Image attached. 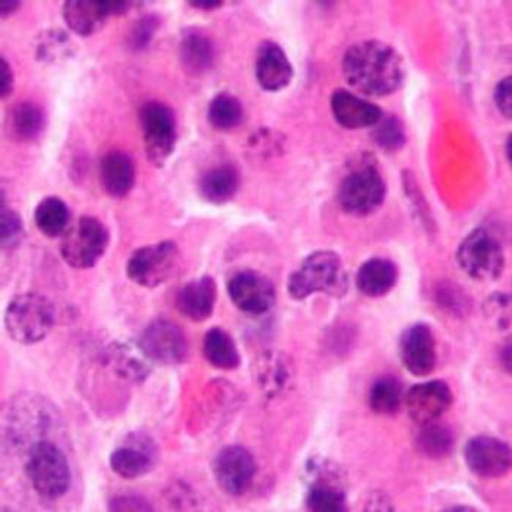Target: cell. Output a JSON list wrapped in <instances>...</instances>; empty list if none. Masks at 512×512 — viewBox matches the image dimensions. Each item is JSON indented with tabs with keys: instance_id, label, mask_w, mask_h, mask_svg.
Listing matches in <instances>:
<instances>
[{
	"instance_id": "cell-1",
	"label": "cell",
	"mask_w": 512,
	"mask_h": 512,
	"mask_svg": "<svg viewBox=\"0 0 512 512\" xmlns=\"http://www.w3.org/2000/svg\"><path fill=\"white\" fill-rule=\"evenodd\" d=\"M343 74L359 93L385 97L400 90L406 79V66L400 53L390 44L366 40L347 49Z\"/></svg>"
},
{
	"instance_id": "cell-2",
	"label": "cell",
	"mask_w": 512,
	"mask_h": 512,
	"mask_svg": "<svg viewBox=\"0 0 512 512\" xmlns=\"http://www.w3.org/2000/svg\"><path fill=\"white\" fill-rule=\"evenodd\" d=\"M287 292L295 300H303L314 293L331 297L346 296L349 276L340 256L333 251H316L308 255L299 268L289 277Z\"/></svg>"
},
{
	"instance_id": "cell-3",
	"label": "cell",
	"mask_w": 512,
	"mask_h": 512,
	"mask_svg": "<svg viewBox=\"0 0 512 512\" xmlns=\"http://www.w3.org/2000/svg\"><path fill=\"white\" fill-rule=\"evenodd\" d=\"M55 324V305L40 293L15 296L5 311V328L9 337L24 346L43 341L52 333Z\"/></svg>"
},
{
	"instance_id": "cell-4",
	"label": "cell",
	"mask_w": 512,
	"mask_h": 512,
	"mask_svg": "<svg viewBox=\"0 0 512 512\" xmlns=\"http://www.w3.org/2000/svg\"><path fill=\"white\" fill-rule=\"evenodd\" d=\"M25 473L41 498L55 501L71 486V467L62 448L49 439H41L28 448Z\"/></svg>"
},
{
	"instance_id": "cell-5",
	"label": "cell",
	"mask_w": 512,
	"mask_h": 512,
	"mask_svg": "<svg viewBox=\"0 0 512 512\" xmlns=\"http://www.w3.org/2000/svg\"><path fill=\"white\" fill-rule=\"evenodd\" d=\"M385 197L387 183L371 158H362L338 188L341 210L355 217L371 216L384 204Z\"/></svg>"
},
{
	"instance_id": "cell-6",
	"label": "cell",
	"mask_w": 512,
	"mask_h": 512,
	"mask_svg": "<svg viewBox=\"0 0 512 512\" xmlns=\"http://www.w3.org/2000/svg\"><path fill=\"white\" fill-rule=\"evenodd\" d=\"M110 233L97 217L84 216L68 227L60 239V255L69 267L88 270L106 254Z\"/></svg>"
},
{
	"instance_id": "cell-7",
	"label": "cell",
	"mask_w": 512,
	"mask_h": 512,
	"mask_svg": "<svg viewBox=\"0 0 512 512\" xmlns=\"http://www.w3.org/2000/svg\"><path fill=\"white\" fill-rule=\"evenodd\" d=\"M139 123L147 160L156 167L166 166L178 142L175 112L161 101H147L139 109Z\"/></svg>"
},
{
	"instance_id": "cell-8",
	"label": "cell",
	"mask_w": 512,
	"mask_h": 512,
	"mask_svg": "<svg viewBox=\"0 0 512 512\" xmlns=\"http://www.w3.org/2000/svg\"><path fill=\"white\" fill-rule=\"evenodd\" d=\"M179 267V246L173 240H163L137 249L126 264V274L132 283L156 289L175 276Z\"/></svg>"
},
{
	"instance_id": "cell-9",
	"label": "cell",
	"mask_w": 512,
	"mask_h": 512,
	"mask_svg": "<svg viewBox=\"0 0 512 512\" xmlns=\"http://www.w3.org/2000/svg\"><path fill=\"white\" fill-rule=\"evenodd\" d=\"M457 262L474 280L492 281L504 271L505 256L499 240L480 227L469 233L458 246Z\"/></svg>"
},
{
	"instance_id": "cell-10",
	"label": "cell",
	"mask_w": 512,
	"mask_h": 512,
	"mask_svg": "<svg viewBox=\"0 0 512 512\" xmlns=\"http://www.w3.org/2000/svg\"><path fill=\"white\" fill-rule=\"evenodd\" d=\"M309 491L306 493V508L314 512L347 511L344 474L337 464L328 460L312 458L306 466Z\"/></svg>"
},
{
	"instance_id": "cell-11",
	"label": "cell",
	"mask_w": 512,
	"mask_h": 512,
	"mask_svg": "<svg viewBox=\"0 0 512 512\" xmlns=\"http://www.w3.org/2000/svg\"><path fill=\"white\" fill-rule=\"evenodd\" d=\"M138 346L154 363L175 366L186 362L189 344L182 328L169 319H154L139 337Z\"/></svg>"
},
{
	"instance_id": "cell-12",
	"label": "cell",
	"mask_w": 512,
	"mask_h": 512,
	"mask_svg": "<svg viewBox=\"0 0 512 512\" xmlns=\"http://www.w3.org/2000/svg\"><path fill=\"white\" fill-rule=\"evenodd\" d=\"M158 461L154 439L145 432H131L110 454L113 473L122 479L134 480L153 472Z\"/></svg>"
},
{
	"instance_id": "cell-13",
	"label": "cell",
	"mask_w": 512,
	"mask_h": 512,
	"mask_svg": "<svg viewBox=\"0 0 512 512\" xmlns=\"http://www.w3.org/2000/svg\"><path fill=\"white\" fill-rule=\"evenodd\" d=\"M213 473L221 491L230 496L245 495L255 480L254 455L240 445L223 448L214 458Z\"/></svg>"
},
{
	"instance_id": "cell-14",
	"label": "cell",
	"mask_w": 512,
	"mask_h": 512,
	"mask_svg": "<svg viewBox=\"0 0 512 512\" xmlns=\"http://www.w3.org/2000/svg\"><path fill=\"white\" fill-rule=\"evenodd\" d=\"M132 5L113 0H69L63 3V20L78 36L91 37L99 33L110 17L126 14Z\"/></svg>"
},
{
	"instance_id": "cell-15",
	"label": "cell",
	"mask_w": 512,
	"mask_h": 512,
	"mask_svg": "<svg viewBox=\"0 0 512 512\" xmlns=\"http://www.w3.org/2000/svg\"><path fill=\"white\" fill-rule=\"evenodd\" d=\"M230 300L243 314L264 315L276 303L274 284L262 274L252 270L236 273L227 283Z\"/></svg>"
},
{
	"instance_id": "cell-16",
	"label": "cell",
	"mask_w": 512,
	"mask_h": 512,
	"mask_svg": "<svg viewBox=\"0 0 512 512\" xmlns=\"http://www.w3.org/2000/svg\"><path fill=\"white\" fill-rule=\"evenodd\" d=\"M464 460L476 476L496 479L510 472L511 448L507 442L493 436H474L464 447Z\"/></svg>"
},
{
	"instance_id": "cell-17",
	"label": "cell",
	"mask_w": 512,
	"mask_h": 512,
	"mask_svg": "<svg viewBox=\"0 0 512 512\" xmlns=\"http://www.w3.org/2000/svg\"><path fill=\"white\" fill-rule=\"evenodd\" d=\"M398 355L410 374L420 378L431 375L438 362L435 335L431 327L426 324L407 327L398 341Z\"/></svg>"
},
{
	"instance_id": "cell-18",
	"label": "cell",
	"mask_w": 512,
	"mask_h": 512,
	"mask_svg": "<svg viewBox=\"0 0 512 512\" xmlns=\"http://www.w3.org/2000/svg\"><path fill=\"white\" fill-rule=\"evenodd\" d=\"M453 391L441 379L414 385L406 395V406L414 423L425 426L438 422L453 404Z\"/></svg>"
},
{
	"instance_id": "cell-19",
	"label": "cell",
	"mask_w": 512,
	"mask_h": 512,
	"mask_svg": "<svg viewBox=\"0 0 512 512\" xmlns=\"http://www.w3.org/2000/svg\"><path fill=\"white\" fill-rule=\"evenodd\" d=\"M255 387L268 400L280 397L295 382V365L289 356L281 352L261 353L252 363Z\"/></svg>"
},
{
	"instance_id": "cell-20",
	"label": "cell",
	"mask_w": 512,
	"mask_h": 512,
	"mask_svg": "<svg viewBox=\"0 0 512 512\" xmlns=\"http://www.w3.org/2000/svg\"><path fill=\"white\" fill-rule=\"evenodd\" d=\"M255 75L262 90L277 93L292 82L293 66L277 43L264 41L256 53Z\"/></svg>"
},
{
	"instance_id": "cell-21",
	"label": "cell",
	"mask_w": 512,
	"mask_h": 512,
	"mask_svg": "<svg viewBox=\"0 0 512 512\" xmlns=\"http://www.w3.org/2000/svg\"><path fill=\"white\" fill-rule=\"evenodd\" d=\"M331 110L338 125L346 129L374 128L384 116L382 110L371 101L357 97L347 90L334 91L331 97Z\"/></svg>"
},
{
	"instance_id": "cell-22",
	"label": "cell",
	"mask_w": 512,
	"mask_h": 512,
	"mask_svg": "<svg viewBox=\"0 0 512 512\" xmlns=\"http://www.w3.org/2000/svg\"><path fill=\"white\" fill-rule=\"evenodd\" d=\"M217 302V284L211 276L195 278L179 290L176 306L180 314L194 322L213 315Z\"/></svg>"
},
{
	"instance_id": "cell-23",
	"label": "cell",
	"mask_w": 512,
	"mask_h": 512,
	"mask_svg": "<svg viewBox=\"0 0 512 512\" xmlns=\"http://www.w3.org/2000/svg\"><path fill=\"white\" fill-rule=\"evenodd\" d=\"M99 176L103 191L109 197H126L134 188L137 179L134 160L123 151H109L101 158Z\"/></svg>"
},
{
	"instance_id": "cell-24",
	"label": "cell",
	"mask_w": 512,
	"mask_h": 512,
	"mask_svg": "<svg viewBox=\"0 0 512 512\" xmlns=\"http://www.w3.org/2000/svg\"><path fill=\"white\" fill-rule=\"evenodd\" d=\"M106 362L116 375L132 384H142L151 375V360L139 346L113 343L106 350Z\"/></svg>"
},
{
	"instance_id": "cell-25",
	"label": "cell",
	"mask_w": 512,
	"mask_h": 512,
	"mask_svg": "<svg viewBox=\"0 0 512 512\" xmlns=\"http://www.w3.org/2000/svg\"><path fill=\"white\" fill-rule=\"evenodd\" d=\"M180 62L186 74L201 77L213 69L216 47L210 37L198 30H186L180 40Z\"/></svg>"
},
{
	"instance_id": "cell-26",
	"label": "cell",
	"mask_w": 512,
	"mask_h": 512,
	"mask_svg": "<svg viewBox=\"0 0 512 512\" xmlns=\"http://www.w3.org/2000/svg\"><path fill=\"white\" fill-rule=\"evenodd\" d=\"M397 278L398 270L394 262L385 258H372L360 265L356 286L362 295L382 297L394 289Z\"/></svg>"
},
{
	"instance_id": "cell-27",
	"label": "cell",
	"mask_w": 512,
	"mask_h": 512,
	"mask_svg": "<svg viewBox=\"0 0 512 512\" xmlns=\"http://www.w3.org/2000/svg\"><path fill=\"white\" fill-rule=\"evenodd\" d=\"M240 176L232 164H221L202 175L199 180V195L210 204H226L239 191Z\"/></svg>"
},
{
	"instance_id": "cell-28",
	"label": "cell",
	"mask_w": 512,
	"mask_h": 512,
	"mask_svg": "<svg viewBox=\"0 0 512 512\" xmlns=\"http://www.w3.org/2000/svg\"><path fill=\"white\" fill-rule=\"evenodd\" d=\"M46 115L33 101H22L12 107L8 116V129L11 137L21 142L36 141L43 134Z\"/></svg>"
},
{
	"instance_id": "cell-29",
	"label": "cell",
	"mask_w": 512,
	"mask_h": 512,
	"mask_svg": "<svg viewBox=\"0 0 512 512\" xmlns=\"http://www.w3.org/2000/svg\"><path fill=\"white\" fill-rule=\"evenodd\" d=\"M204 356L220 371H235L240 366V353L235 340L221 328H211L204 338Z\"/></svg>"
},
{
	"instance_id": "cell-30",
	"label": "cell",
	"mask_w": 512,
	"mask_h": 512,
	"mask_svg": "<svg viewBox=\"0 0 512 512\" xmlns=\"http://www.w3.org/2000/svg\"><path fill=\"white\" fill-rule=\"evenodd\" d=\"M71 220V211L63 199L46 197L41 199L34 210L37 229L50 239L65 235Z\"/></svg>"
},
{
	"instance_id": "cell-31",
	"label": "cell",
	"mask_w": 512,
	"mask_h": 512,
	"mask_svg": "<svg viewBox=\"0 0 512 512\" xmlns=\"http://www.w3.org/2000/svg\"><path fill=\"white\" fill-rule=\"evenodd\" d=\"M368 401L372 412L393 416L403 403V385L394 376H381L369 388Z\"/></svg>"
},
{
	"instance_id": "cell-32",
	"label": "cell",
	"mask_w": 512,
	"mask_h": 512,
	"mask_svg": "<svg viewBox=\"0 0 512 512\" xmlns=\"http://www.w3.org/2000/svg\"><path fill=\"white\" fill-rule=\"evenodd\" d=\"M454 442L453 431L436 422L422 426V431L416 436L417 450L431 460L448 457L453 451Z\"/></svg>"
},
{
	"instance_id": "cell-33",
	"label": "cell",
	"mask_w": 512,
	"mask_h": 512,
	"mask_svg": "<svg viewBox=\"0 0 512 512\" xmlns=\"http://www.w3.org/2000/svg\"><path fill=\"white\" fill-rule=\"evenodd\" d=\"M74 53L75 43L69 34L59 28H52L40 34L34 55L39 62L53 65L72 58Z\"/></svg>"
},
{
	"instance_id": "cell-34",
	"label": "cell",
	"mask_w": 512,
	"mask_h": 512,
	"mask_svg": "<svg viewBox=\"0 0 512 512\" xmlns=\"http://www.w3.org/2000/svg\"><path fill=\"white\" fill-rule=\"evenodd\" d=\"M245 118L242 103L229 93H220L210 101L208 122L218 131H232Z\"/></svg>"
},
{
	"instance_id": "cell-35",
	"label": "cell",
	"mask_w": 512,
	"mask_h": 512,
	"mask_svg": "<svg viewBox=\"0 0 512 512\" xmlns=\"http://www.w3.org/2000/svg\"><path fill=\"white\" fill-rule=\"evenodd\" d=\"M372 138L379 148L393 153V151L401 150L406 144V129L397 116L384 115L374 126Z\"/></svg>"
},
{
	"instance_id": "cell-36",
	"label": "cell",
	"mask_w": 512,
	"mask_h": 512,
	"mask_svg": "<svg viewBox=\"0 0 512 512\" xmlns=\"http://www.w3.org/2000/svg\"><path fill=\"white\" fill-rule=\"evenodd\" d=\"M0 240L3 251H14L24 240V224L20 214L5 205L2 199V213H0Z\"/></svg>"
},
{
	"instance_id": "cell-37",
	"label": "cell",
	"mask_w": 512,
	"mask_h": 512,
	"mask_svg": "<svg viewBox=\"0 0 512 512\" xmlns=\"http://www.w3.org/2000/svg\"><path fill=\"white\" fill-rule=\"evenodd\" d=\"M160 25L161 20L157 15H145L141 20L135 22L128 37L129 49L134 50V52L147 49L156 37Z\"/></svg>"
},
{
	"instance_id": "cell-38",
	"label": "cell",
	"mask_w": 512,
	"mask_h": 512,
	"mask_svg": "<svg viewBox=\"0 0 512 512\" xmlns=\"http://www.w3.org/2000/svg\"><path fill=\"white\" fill-rule=\"evenodd\" d=\"M436 295H438V305L450 309L454 314H463L467 309L466 297L463 296L460 290H457V287H448L442 284Z\"/></svg>"
},
{
	"instance_id": "cell-39",
	"label": "cell",
	"mask_w": 512,
	"mask_h": 512,
	"mask_svg": "<svg viewBox=\"0 0 512 512\" xmlns=\"http://www.w3.org/2000/svg\"><path fill=\"white\" fill-rule=\"evenodd\" d=\"M495 103L499 112L510 119L512 115V81L511 77L501 79L495 88Z\"/></svg>"
},
{
	"instance_id": "cell-40",
	"label": "cell",
	"mask_w": 512,
	"mask_h": 512,
	"mask_svg": "<svg viewBox=\"0 0 512 512\" xmlns=\"http://www.w3.org/2000/svg\"><path fill=\"white\" fill-rule=\"evenodd\" d=\"M112 511H150L151 505L145 499L135 495L116 496L109 505Z\"/></svg>"
},
{
	"instance_id": "cell-41",
	"label": "cell",
	"mask_w": 512,
	"mask_h": 512,
	"mask_svg": "<svg viewBox=\"0 0 512 512\" xmlns=\"http://www.w3.org/2000/svg\"><path fill=\"white\" fill-rule=\"evenodd\" d=\"M15 88V75L8 60L0 58V96L2 99L11 96Z\"/></svg>"
},
{
	"instance_id": "cell-42",
	"label": "cell",
	"mask_w": 512,
	"mask_h": 512,
	"mask_svg": "<svg viewBox=\"0 0 512 512\" xmlns=\"http://www.w3.org/2000/svg\"><path fill=\"white\" fill-rule=\"evenodd\" d=\"M489 312L488 315H492V318L498 319L499 324L504 325V316L508 318V308H510V299L505 295H495L491 297L488 303Z\"/></svg>"
},
{
	"instance_id": "cell-43",
	"label": "cell",
	"mask_w": 512,
	"mask_h": 512,
	"mask_svg": "<svg viewBox=\"0 0 512 512\" xmlns=\"http://www.w3.org/2000/svg\"><path fill=\"white\" fill-rule=\"evenodd\" d=\"M21 3L15 2V0H5V2L0 3V14H2V18L9 17V15L15 14L20 8Z\"/></svg>"
},
{
	"instance_id": "cell-44",
	"label": "cell",
	"mask_w": 512,
	"mask_h": 512,
	"mask_svg": "<svg viewBox=\"0 0 512 512\" xmlns=\"http://www.w3.org/2000/svg\"><path fill=\"white\" fill-rule=\"evenodd\" d=\"M189 5L197 9H204V11H214V9L221 8L223 2H214V0H199V2H191Z\"/></svg>"
},
{
	"instance_id": "cell-45",
	"label": "cell",
	"mask_w": 512,
	"mask_h": 512,
	"mask_svg": "<svg viewBox=\"0 0 512 512\" xmlns=\"http://www.w3.org/2000/svg\"><path fill=\"white\" fill-rule=\"evenodd\" d=\"M507 157L508 161H511V137L507 141Z\"/></svg>"
}]
</instances>
